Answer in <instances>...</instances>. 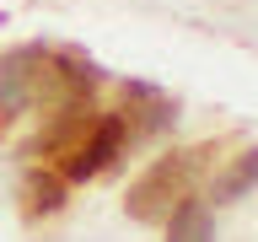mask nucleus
Listing matches in <instances>:
<instances>
[{
	"instance_id": "7ed1b4c3",
	"label": "nucleus",
	"mask_w": 258,
	"mask_h": 242,
	"mask_svg": "<svg viewBox=\"0 0 258 242\" xmlns=\"http://www.w3.org/2000/svg\"><path fill=\"white\" fill-rule=\"evenodd\" d=\"M167 221H172V242H210V215H205V205H177Z\"/></svg>"
},
{
	"instance_id": "20e7f679",
	"label": "nucleus",
	"mask_w": 258,
	"mask_h": 242,
	"mask_svg": "<svg viewBox=\"0 0 258 242\" xmlns=\"http://www.w3.org/2000/svg\"><path fill=\"white\" fill-rule=\"evenodd\" d=\"M247 183H258V151H242V161L231 167V172L215 183V205H226V199H237Z\"/></svg>"
},
{
	"instance_id": "39448f33",
	"label": "nucleus",
	"mask_w": 258,
	"mask_h": 242,
	"mask_svg": "<svg viewBox=\"0 0 258 242\" xmlns=\"http://www.w3.org/2000/svg\"><path fill=\"white\" fill-rule=\"evenodd\" d=\"M27 210H59V177H32L27 183Z\"/></svg>"
},
{
	"instance_id": "f257e3e1",
	"label": "nucleus",
	"mask_w": 258,
	"mask_h": 242,
	"mask_svg": "<svg viewBox=\"0 0 258 242\" xmlns=\"http://www.w3.org/2000/svg\"><path fill=\"white\" fill-rule=\"evenodd\" d=\"M205 145L199 151H172V156H161L151 172L129 189V215L135 221H167L177 205H183V194H188V183H194V172L205 167Z\"/></svg>"
},
{
	"instance_id": "f03ea898",
	"label": "nucleus",
	"mask_w": 258,
	"mask_h": 242,
	"mask_svg": "<svg viewBox=\"0 0 258 242\" xmlns=\"http://www.w3.org/2000/svg\"><path fill=\"white\" fill-rule=\"evenodd\" d=\"M124 135H129V124L118 118V113L97 118L92 135L70 145V156H64V177H97L102 167H113V156L124 151Z\"/></svg>"
}]
</instances>
